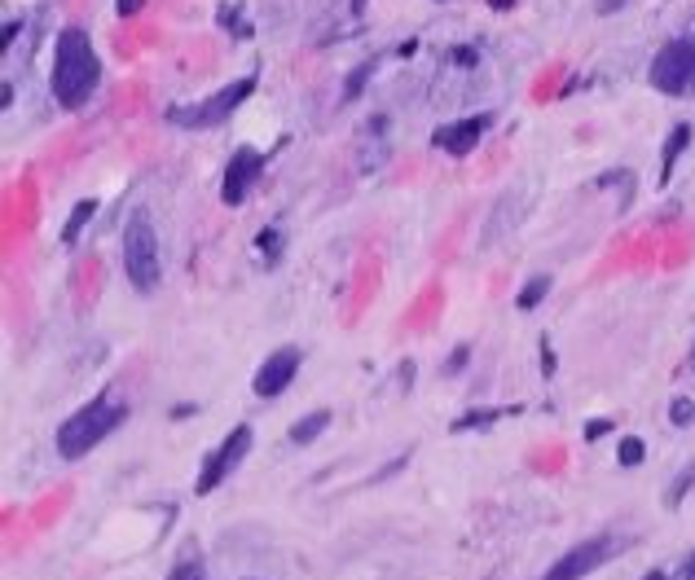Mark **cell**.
I'll list each match as a JSON object with an SVG mask.
<instances>
[{"label":"cell","mask_w":695,"mask_h":580,"mask_svg":"<svg viewBox=\"0 0 695 580\" xmlns=\"http://www.w3.org/2000/svg\"><path fill=\"white\" fill-rule=\"evenodd\" d=\"M625 550V537H616V532H603V537H590L581 545H572L568 554H559L555 563H550L546 580H586L590 572H599V567H608L616 554Z\"/></svg>","instance_id":"7"},{"label":"cell","mask_w":695,"mask_h":580,"mask_svg":"<svg viewBox=\"0 0 695 580\" xmlns=\"http://www.w3.org/2000/svg\"><path fill=\"white\" fill-rule=\"evenodd\" d=\"M687 141H691V124H674V132H669V141H665V154H660V181H669V172H674V163L682 159Z\"/></svg>","instance_id":"13"},{"label":"cell","mask_w":695,"mask_h":580,"mask_svg":"<svg viewBox=\"0 0 695 580\" xmlns=\"http://www.w3.org/2000/svg\"><path fill=\"white\" fill-rule=\"evenodd\" d=\"M128 418V405L119 396H97L88 400V405H80L71 418L58 427V457H66V462H75V457L93 453L97 444L106 440V435H115L119 427H124Z\"/></svg>","instance_id":"2"},{"label":"cell","mask_w":695,"mask_h":580,"mask_svg":"<svg viewBox=\"0 0 695 580\" xmlns=\"http://www.w3.org/2000/svg\"><path fill=\"white\" fill-rule=\"evenodd\" d=\"M97 84H102V58L93 49V36L84 27H62L58 44H53V75H49L53 102L66 110H80L97 93Z\"/></svg>","instance_id":"1"},{"label":"cell","mask_w":695,"mask_h":580,"mask_svg":"<svg viewBox=\"0 0 695 580\" xmlns=\"http://www.w3.org/2000/svg\"><path fill=\"white\" fill-rule=\"evenodd\" d=\"M374 66H379V62H366L357 75H348V84H344V102H352V93H361V88H366V80L374 75Z\"/></svg>","instance_id":"21"},{"label":"cell","mask_w":695,"mask_h":580,"mask_svg":"<svg viewBox=\"0 0 695 580\" xmlns=\"http://www.w3.org/2000/svg\"><path fill=\"white\" fill-rule=\"evenodd\" d=\"M608 427H612V422H608V418H599V422H590V427H586V440H599V435H603V431H608Z\"/></svg>","instance_id":"25"},{"label":"cell","mask_w":695,"mask_h":580,"mask_svg":"<svg viewBox=\"0 0 695 580\" xmlns=\"http://www.w3.org/2000/svg\"><path fill=\"white\" fill-rule=\"evenodd\" d=\"M124 273L137 295H154L163 282V251H159V233L146 207H137L124 225Z\"/></svg>","instance_id":"3"},{"label":"cell","mask_w":695,"mask_h":580,"mask_svg":"<svg viewBox=\"0 0 695 580\" xmlns=\"http://www.w3.org/2000/svg\"><path fill=\"white\" fill-rule=\"evenodd\" d=\"M168 580H207V567L198 563V559H181V563H176L172 572H168Z\"/></svg>","instance_id":"20"},{"label":"cell","mask_w":695,"mask_h":580,"mask_svg":"<svg viewBox=\"0 0 695 580\" xmlns=\"http://www.w3.org/2000/svg\"><path fill=\"white\" fill-rule=\"evenodd\" d=\"M256 71L251 75H242V80L234 84H225V88H216V93H207L203 102H190V106H172L168 110V124L176 128H216V124H225L234 110L247 102L251 93H256Z\"/></svg>","instance_id":"4"},{"label":"cell","mask_w":695,"mask_h":580,"mask_svg":"<svg viewBox=\"0 0 695 580\" xmlns=\"http://www.w3.org/2000/svg\"><path fill=\"white\" fill-rule=\"evenodd\" d=\"M616 457H621V466H638L647 457V444L638 440V435H630V440H621V453Z\"/></svg>","instance_id":"19"},{"label":"cell","mask_w":695,"mask_h":580,"mask_svg":"<svg viewBox=\"0 0 695 580\" xmlns=\"http://www.w3.org/2000/svg\"><path fill=\"white\" fill-rule=\"evenodd\" d=\"M550 286H555V282H550L546 273H542V277H533V282H524V290L515 295V308H520V312H533V308L550 295Z\"/></svg>","instance_id":"15"},{"label":"cell","mask_w":695,"mask_h":580,"mask_svg":"<svg viewBox=\"0 0 695 580\" xmlns=\"http://www.w3.org/2000/svg\"><path fill=\"white\" fill-rule=\"evenodd\" d=\"M300 365H304V352L300 348H278V352H269L260 361V370H256V378H251V392H256L260 400H278L286 387L295 383V374H300Z\"/></svg>","instance_id":"9"},{"label":"cell","mask_w":695,"mask_h":580,"mask_svg":"<svg viewBox=\"0 0 695 580\" xmlns=\"http://www.w3.org/2000/svg\"><path fill=\"white\" fill-rule=\"evenodd\" d=\"M256 251H260V260L269 264H278L282 260V229L278 225H269V229H260V238H256Z\"/></svg>","instance_id":"16"},{"label":"cell","mask_w":695,"mask_h":580,"mask_svg":"<svg viewBox=\"0 0 695 580\" xmlns=\"http://www.w3.org/2000/svg\"><path fill=\"white\" fill-rule=\"evenodd\" d=\"M669 418H674V427H691V422H695V400L691 396H674Z\"/></svg>","instance_id":"17"},{"label":"cell","mask_w":695,"mask_h":580,"mask_svg":"<svg viewBox=\"0 0 695 580\" xmlns=\"http://www.w3.org/2000/svg\"><path fill=\"white\" fill-rule=\"evenodd\" d=\"M489 5H493V9H511L515 0H489Z\"/></svg>","instance_id":"28"},{"label":"cell","mask_w":695,"mask_h":580,"mask_svg":"<svg viewBox=\"0 0 695 580\" xmlns=\"http://www.w3.org/2000/svg\"><path fill=\"white\" fill-rule=\"evenodd\" d=\"M220 22H229L238 40H247V36H251V22H242V18H238V5H225V9H220Z\"/></svg>","instance_id":"22"},{"label":"cell","mask_w":695,"mask_h":580,"mask_svg":"<svg viewBox=\"0 0 695 580\" xmlns=\"http://www.w3.org/2000/svg\"><path fill=\"white\" fill-rule=\"evenodd\" d=\"M326 427H330V414H326V409H313V414H304L300 422H295L286 440H291L295 449H308L313 440H322V431H326Z\"/></svg>","instance_id":"12"},{"label":"cell","mask_w":695,"mask_h":580,"mask_svg":"<svg viewBox=\"0 0 695 580\" xmlns=\"http://www.w3.org/2000/svg\"><path fill=\"white\" fill-rule=\"evenodd\" d=\"M251 444H256V431H251V422H242V427H234V431H229L225 440H220L216 449L207 453L203 471H198V488H194V493H198V497H212L216 488L225 484V479L234 475L242 462H247Z\"/></svg>","instance_id":"6"},{"label":"cell","mask_w":695,"mask_h":580,"mask_svg":"<svg viewBox=\"0 0 695 580\" xmlns=\"http://www.w3.org/2000/svg\"><path fill=\"white\" fill-rule=\"evenodd\" d=\"M458 365H467V348H458L454 356H449V365H445V374H454V370H458Z\"/></svg>","instance_id":"26"},{"label":"cell","mask_w":695,"mask_h":580,"mask_svg":"<svg viewBox=\"0 0 695 580\" xmlns=\"http://www.w3.org/2000/svg\"><path fill=\"white\" fill-rule=\"evenodd\" d=\"M264 172V154L256 145H238L234 154H229L225 163V176H220V203L225 207H242L251 198V189H256Z\"/></svg>","instance_id":"8"},{"label":"cell","mask_w":695,"mask_h":580,"mask_svg":"<svg viewBox=\"0 0 695 580\" xmlns=\"http://www.w3.org/2000/svg\"><path fill=\"white\" fill-rule=\"evenodd\" d=\"M115 9H119V18H132L146 9V0H115Z\"/></svg>","instance_id":"23"},{"label":"cell","mask_w":695,"mask_h":580,"mask_svg":"<svg viewBox=\"0 0 695 580\" xmlns=\"http://www.w3.org/2000/svg\"><path fill=\"white\" fill-rule=\"evenodd\" d=\"M542 365H546V374H555V352H550L546 339H542Z\"/></svg>","instance_id":"27"},{"label":"cell","mask_w":695,"mask_h":580,"mask_svg":"<svg viewBox=\"0 0 695 580\" xmlns=\"http://www.w3.org/2000/svg\"><path fill=\"white\" fill-rule=\"evenodd\" d=\"M388 128H392L388 115L366 119V132H361V145H366V150H361V167H366V172H379L383 159H388V137H383Z\"/></svg>","instance_id":"11"},{"label":"cell","mask_w":695,"mask_h":580,"mask_svg":"<svg viewBox=\"0 0 695 580\" xmlns=\"http://www.w3.org/2000/svg\"><path fill=\"white\" fill-rule=\"evenodd\" d=\"M691 484H695V466H687V471H682L678 479H669V493H665L669 506H678V501L687 497V488H691Z\"/></svg>","instance_id":"18"},{"label":"cell","mask_w":695,"mask_h":580,"mask_svg":"<svg viewBox=\"0 0 695 580\" xmlns=\"http://www.w3.org/2000/svg\"><path fill=\"white\" fill-rule=\"evenodd\" d=\"M93 216H97V203H93V198L75 203V211L66 216V225H62V242H66V247H75V242H80V233L88 229V220H93Z\"/></svg>","instance_id":"14"},{"label":"cell","mask_w":695,"mask_h":580,"mask_svg":"<svg viewBox=\"0 0 695 580\" xmlns=\"http://www.w3.org/2000/svg\"><path fill=\"white\" fill-rule=\"evenodd\" d=\"M643 580H674V576H665V572H647Z\"/></svg>","instance_id":"29"},{"label":"cell","mask_w":695,"mask_h":580,"mask_svg":"<svg viewBox=\"0 0 695 580\" xmlns=\"http://www.w3.org/2000/svg\"><path fill=\"white\" fill-rule=\"evenodd\" d=\"M674 580H695V554H691V559H682V567L674 572Z\"/></svg>","instance_id":"24"},{"label":"cell","mask_w":695,"mask_h":580,"mask_svg":"<svg viewBox=\"0 0 695 580\" xmlns=\"http://www.w3.org/2000/svg\"><path fill=\"white\" fill-rule=\"evenodd\" d=\"M493 128V115L484 110V115H467V119H454V124H440L432 132V145L445 154H454V159H462V154H471L480 145V137Z\"/></svg>","instance_id":"10"},{"label":"cell","mask_w":695,"mask_h":580,"mask_svg":"<svg viewBox=\"0 0 695 580\" xmlns=\"http://www.w3.org/2000/svg\"><path fill=\"white\" fill-rule=\"evenodd\" d=\"M652 88L665 97L695 93V36H678L652 58Z\"/></svg>","instance_id":"5"}]
</instances>
